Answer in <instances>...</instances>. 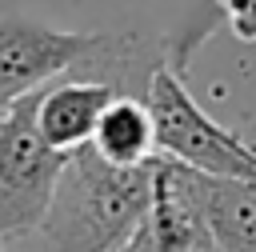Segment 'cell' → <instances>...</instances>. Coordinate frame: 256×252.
I'll return each mask as SVG.
<instances>
[{"label":"cell","instance_id":"1","mask_svg":"<svg viewBox=\"0 0 256 252\" xmlns=\"http://www.w3.org/2000/svg\"><path fill=\"white\" fill-rule=\"evenodd\" d=\"M152 196L148 164H108L92 144L68 152L52 204L36 228L44 252H120L140 228Z\"/></svg>","mask_w":256,"mask_h":252},{"label":"cell","instance_id":"2","mask_svg":"<svg viewBox=\"0 0 256 252\" xmlns=\"http://www.w3.org/2000/svg\"><path fill=\"white\" fill-rule=\"evenodd\" d=\"M128 60V40L108 32H64L36 16L0 12V112L12 108L20 96L52 84L56 76L84 72L96 80H116L120 64ZM124 92V88H120Z\"/></svg>","mask_w":256,"mask_h":252},{"label":"cell","instance_id":"3","mask_svg":"<svg viewBox=\"0 0 256 252\" xmlns=\"http://www.w3.org/2000/svg\"><path fill=\"white\" fill-rule=\"evenodd\" d=\"M144 104L156 128V152L204 172V176H236L256 180V148L244 144L236 132L216 124L184 88L180 72L164 60L144 76Z\"/></svg>","mask_w":256,"mask_h":252},{"label":"cell","instance_id":"4","mask_svg":"<svg viewBox=\"0 0 256 252\" xmlns=\"http://www.w3.org/2000/svg\"><path fill=\"white\" fill-rule=\"evenodd\" d=\"M36 92L0 112V240L32 236L52 204L68 152L52 148L36 128Z\"/></svg>","mask_w":256,"mask_h":252},{"label":"cell","instance_id":"5","mask_svg":"<svg viewBox=\"0 0 256 252\" xmlns=\"http://www.w3.org/2000/svg\"><path fill=\"white\" fill-rule=\"evenodd\" d=\"M120 252H212L204 212V172L156 152L148 212Z\"/></svg>","mask_w":256,"mask_h":252},{"label":"cell","instance_id":"6","mask_svg":"<svg viewBox=\"0 0 256 252\" xmlns=\"http://www.w3.org/2000/svg\"><path fill=\"white\" fill-rule=\"evenodd\" d=\"M116 96H120V84L68 72L64 80H52V84L40 88V96H36V128L52 148L76 152L80 144L92 140L100 112Z\"/></svg>","mask_w":256,"mask_h":252},{"label":"cell","instance_id":"7","mask_svg":"<svg viewBox=\"0 0 256 252\" xmlns=\"http://www.w3.org/2000/svg\"><path fill=\"white\" fill-rule=\"evenodd\" d=\"M212 252H256V180L204 176Z\"/></svg>","mask_w":256,"mask_h":252},{"label":"cell","instance_id":"8","mask_svg":"<svg viewBox=\"0 0 256 252\" xmlns=\"http://www.w3.org/2000/svg\"><path fill=\"white\" fill-rule=\"evenodd\" d=\"M108 164H148L156 156V128H152V112L144 104V96H128L120 92L96 120V132L88 140Z\"/></svg>","mask_w":256,"mask_h":252},{"label":"cell","instance_id":"9","mask_svg":"<svg viewBox=\"0 0 256 252\" xmlns=\"http://www.w3.org/2000/svg\"><path fill=\"white\" fill-rule=\"evenodd\" d=\"M240 40H256V0H216Z\"/></svg>","mask_w":256,"mask_h":252},{"label":"cell","instance_id":"10","mask_svg":"<svg viewBox=\"0 0 256 252\" xmlns=\"http://www.w3.org/2000/svg\"><path fill=\"white\" fill-rule=\"evenodd\" d=\"M0 252H8V248H4V240H0Z\"/></svg>","mask_w":256,"mask_h":252}]
</instances>
